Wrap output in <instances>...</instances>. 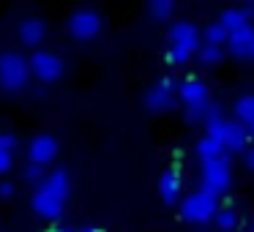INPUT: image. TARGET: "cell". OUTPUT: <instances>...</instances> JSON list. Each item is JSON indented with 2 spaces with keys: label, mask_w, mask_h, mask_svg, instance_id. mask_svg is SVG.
I'll return each instance as SVG.
<instances>
[{
  "label": "cell",
  "mask_w": 254,
  "mask_h": 232,
  "mask_svg": "<svg viewBox=\"0 0 254 232\" xmlns=\"http://www.w3.org/2000/svg\"><path fill=\"white\" fill-rule=\"evenodd\" d=\"M66 194H68V175L63 170L50 172L33 191V210L44 219H58L63 205H66Z\"/></svg>",
  "instance_id": "obj_1"
},
{
  "label": "cell",
  "mask_w": 254,
  "mask_h": 232,
  "mask_svg": "<svg viewBox=\"0 0 254 232\" xmlns=\"http://www.w3.org/2000/svg\"><path fill=\"white\" fill-rule=\"evenodd\" d=\"M205 123H208V131L205 134H210V137L219 139V142L224 145V150H243L246 148L249 128L243 126V123L230 120V117H224V115H216V117H210V120H205Z\"/></svg>",
  "instance_id": "obj_2"
},
{
  "label": "cell",
  "mask_w": 254,
  "mask_h": 232,
  "mask_svg": "<svg viewBox=\"0 0 254 232\" xmlns=\"http://www.w3.org/2000/svg\"><path fill=\"white\" fill-rule=\"evenodd\" d=\"M199 183L208 194H213V197H219V194H224L227 188H230L232 183V164H230V156H219V159H208L202 161V177H199Z\"/></svg>",
  "instance_id": "obj_3"
},
{
  "label": "cell",
  "mask_w": 254,
  "mask_h": 232,
  "mask_svg": "<svg viewBox=\"0 0 254 232\" xmlns=\"http://www.w3.org/2000/svg\"><path fill=\"white\" fill-rule=\"evenodd\" d=\"M219 210V197L208 194L205 188H194L181 199V216L186 221H208Z\"/></svg>",
  "instance_id": "obj_4"
},
{
  "label": "cell",
  "mask_w": 254,
  "mask_h": 232,
  "mask_svg": "<svg viewBox=\"0 0 254 232\" xmlns=\"http://www.w3.org/2000/svg\"><path fill=\"white\" fill-rule=\"evenodd\" d=\"M28 60L17 52H3L0 55V85L6 90H19L28 82Z\"/></svg>",
  "instance_id": "obj_5"
},
{
  "label": "cell",
  "mask_w": 254,
  "mask_h": 232,
  "mask_svg": "<svg viewBox=\"0 0 254 232\" xmlns=\"http://www.w3.org/2000/svg\"><path fill=\"white\" fill-rule=\"evenodd\" d=\"M28 68H33V74L39 79H58L63 74V60L55 55V52H47V50H39L33 52V58L28 60Z\"/></svg>",
  "instance_id": "obj_6"
},
{
  "label": "cell",
  "mask_w": 254,
  "mask_h": 232,
  "mask_svg": "<svg viewBox=\"0 0 254 232\" xmlns=\"http://www.w3.org/2000/svg\"><path fill=\"white\" fill-rule=\"evenodd\" d=\"M99 28H101V17L93 8H79L68 17V30L77 39H90V36L99 33Z\"/></svg>",
  "instance_id": "obj_7"
},
{
  "label": "cell",
  "mask_w": 254,
  "mask_h": 232,
  "mask_svg": "<svg viewBox=\"0 0 254 232\" xmlns=\"http://www.w3.org/2000/svg\"><path fill=\"white\" fill-rule=\"evenodd\" d=\"M55 156H58V139L52 137V134H39V137L30 139V145H28L30 164L44 167V164H50Z\"/></svg>",
  "instance_id": "obj_8"
},
{
  "label": "cell",
  "mask_w": 254,
  "mask_h": 232,
  "mask_svg": "<svg viewBox=\"0 0 254 232\" xmlns=\"http://www.w3.org/2000/svg\"><path fill=\"white\" fill-rule=\"evenodd\" d=\"M197 44H199L197 25L189 22V19H178V22H172V28H170V47H186V50L197 52Z\"/></svg>",
  "instance_id": "obj_9"
},
{
  "label": "cell",
  "mask_w": 254,
  "mask_h": 232,
  "mask_svg": "<svg viewBox=\"0 0 254 232\" xmlns=\"http://www.w3.org/2000/svg\"><path fill=\"white\" fill-rule=\"evenodd\" d=\"M172 88H175V82H172L170 77L159 79V82L145 93V104H148V110H153V112L170 110L172 107Z\"/></svg>",
  "instance_id": "obj_10"
},
{
  "label": "cell",
  "mask_w": 254,
  "mask_h": 232,
  "mask_svg": "<svg viewBox=\"0 0 254 232\" xmlns=\"http://www.w3.org/2000/svg\"><path fill=\"white\" fill-rule=\"evenodd\" d=\"M44 36H47L44 19H39V17L22 19V25H19V41H22V44L36 47V44H41V39H44Z\"/></svg>",
  "instance_id": "obj_11"
},
{
  "label": "cell",
  "mask_w": 254,
  "mask_h": 232,
  "mask_svg": "<svg viewBox=\"0 0 254 232\" xmlns=\"http://www.w3.org/2000/svg\"><path fill=\"white\" fill-rule=\"evenodd\" d=\"M178 93H181V99L186 101V104L205 101L208 99V85H205L202 79H197V77H186L181 82V88H178Z\"/></svg>",
  "instance_id": "obj_12"
},
{
  "label": "cell",
  "mask_w": 254,
  "mask_h": 232,
  "mask_svg": "<svg viewBox=\"0 0 254 232\" xmlns=\"http://www.w3.org/2000/svg\"><path fill=\"white\" fill-rule=\"evenodd\" d=\"M159 191H161V197H164V202H175V199L181 197V172H178V164L161 175Z\"/></svg>",
  "instance_id": "obj_13"
},
{
  "label": "cell",
  "mask_w": 254,
  "mask_h": 232,
  "mask_svg": "<svg viewBox=\"0 0 254 232\" xmlns=\"http://www.w3.org/2000/svg\"><path fill=\"white\" fill-rule=\"evenodd\" d=\"M216 22H221L227 33H232V30H241V28H246V25H252V19L246 17V11H243L241 6H230V8H224V11L219 14Z\"/></svg>",
  "instance_id": "obj_14"
},
{
  "label": "cell",
  "mask_w": 254,
  "mask_h": 232,
  "mask_svg": "<svg viewBox=\"0 0 254 232\" xmlns=\"http://www.w3.org/2000/svg\"><path fill=\"white\" fill-rule=\"evenodd\" d=\"M252 39H254V28L252 25H246V28L241 30H232L230 36H227V41H230V50L235 52V55H249V47H252Z\"/></svg>",
  "instance_id": "obj_15"
},
{
  "label": "cell",
  "mask_w": 254,
  "mask_h": 232,
  "mask_svg": "<svg viewBox=\"0 0 254 232\" xmlns=\"http://www.w3.org/2000/svg\"><path fill=\"white\" fill-rule=\"evenodd\" d=\"M197 153H199V159H202V161H208V159H219V156H227V150H224V145H221L216 137H210V134H202V137L197 139Z\"/></svg>",
  "instance_id": "obj_16"
},
{
  "label": "cell",
  "mask_w": 254,
  "mask_h": 232,
  "mask_svg": "<svg viewBox=\"0 0 254 232\" xmlns=\"http://www.w3.org/2000/svg\"><path fill=\"white\" fill-rule=\"evenodd\" d=\"M216 115H221V112H219L216 104H210V99L186 104V117L189 120H210V117H216Z\"/></svg>",
  "instance_id": "obj_17"
},
{
  "label": "cell",
  "mask_w": 254,
  "mask_h": 232,
  "mask_svg": "<svg viewBox=\"0 0 254 232\" xmlns=\"http://www.w3.org/2000/svg\"><path fill=\"white\" fill-rule=\"evenodd\" d=\"M235 120L243 123V126H249L254 120V93H243L235 101Z\"/></svg>",
  "instance_id": "obj_18"
},
{
  "label": "cell",
  "mask_w": 254,
  "mask_h": 232,
  "mask_svg": "<svg viewBox=\"0 0 254 232\" xmlns=\"http://www.w3.org/2000/svg\"><path fill=\"white\" fill-rule=\"evenodd\" d=\"M238 210L232 208V205H224V208H219L213 213V221L219 224V230H232V227H238Z\"/></svg>",
  "instance_id": "obj_19"
},
{
  "label": "cell",
  "mask_w": 254,
  "mask_h": 232,
  "mask_svg": "<svg viewBox=\"0 0 254 232\" xmlns=\"http://www.w3.org/2000/svg\"><path fill=\"white\" fill-rule=\"evenodd\" d=\"M227 36H230V33L224 30V25H221V22H210L208 28H205V44H219L221 47L227 41Z\"/></svg>",
  "instance_id": "obj_20"
},
{
  "label": "cell",
  "mask_w": 254,
  "mask_h": 232,
  "mask_svg": "<svg viewBox=\"0 0 254 232\" xmlns=\"http://www.w3.org/2000/svg\"><path fill=\"white\" fill-rule=\"evenodd\" d=\"M197 58L199 63H205V66H210V63H219L221 60V47L219 44H202L197 50Z\"/></svg>",
  "instance_id": "obj_21"
},
{
  "label": "cell",
  "mask_w": 254,
  "mask_h": 232,
  "mask_svg": "<svg viewBox=\"0 0 254 232\" xmlns=\"http://www.w3.org/2000/svg\"><path fill=\"white\" fill-rule=\"evenodd\" d=\"M172 0H150L148 3V11L153 14V17H159V19H164V17H170L172 14Z\"/></svg>",
  "instance_id": "obj_22"
},
{
  "label": "cell",
  "mask_w": 254,
  "mask_h": 232,
  "mask_svg": "<svg viewBox=\"0 0 254 232\" xmlns=\"http://www.w3.org/2000/svg\"><path fill=\"white\" fill-rule=\"evenodd\" d=\"M191 55L194 52L186 50V47H170V50H167V60L170 63H186Z\"/></svg>",
  "instance_id": "obj_23"
},
{
  "label": "cell",
  "mask_w": 254,
  "mask_h": 232,
  "mask_svg": "<svg viewBox=\"0 0 254 232\" xmlns=\"http://www.w3.org/2000/svg\"><path fill=\"white\" fill-rule=\"evenodd\" d=\"M25 180H28V183H41V180H44V167L28 164V167H25Z\"/></svg>",
  "instance_id": "obj_24"
},
{
  "label": "cell",
  "mask_w": 254,
  "mask_h": 232,
  "mask_svg": "<svg viewBox=\"0 0 254 232\" xmlns=\"http://www.w3.org/2000/svg\"><path fill=\"white\" fill-rule=\"evenodd\" d=\"M0 150H6V153L17 150V137L11 131H0Z\"/></svg>",
  "instance_id": "obj_25"
},
{
  "label": "cell",
  "mask_w": 254,
  "mask_h": 232,
  "mask_svg": "<svg viewBox=\"0 0 254 232\" xmlns=\"http://www.w3.org/2000/svg\"><path fill=\"white\" fill-rule=\"evenodd\" d=\"M11 164H14V153H6V150H0V175L11 170Z\"/></svg>",
  "instance_id": "obj_26"
},
{
  "label": "cell",
  "mask_w": 254,
  "mask_h": 232,
  "mask_svg": "<svg viewBox=\"0 0 254 232\" xmlns=\"http://www.w3.org/2000/svg\"><path fill=\"white\" fill-rule=\"evenodd\" d=\"M14 194V183L11 180H3L0 183V197H11Z\"/></svg>",
  "instance_id": "obj_27"
},
{
  "label": "cell",
  "mask_w": 254,
  "mask_h": 232,
  "mask_svg": "<svg viewBox=\"0 0 254 232\" xmlns=\"http://www.w3.org/2000/svg\"><path fill=\"white\" fill-rule=\"evenodd\" d=\"M246 164H249V170H254V145L246 148Z\"/></svg>",
  "instance_id": "obj_28"
},
{
  "label": "cell",
  "mask_w": 254,
  "mask_h": 232,
  "mask_svg": "<svg viewBox=\"0 0 254 232\" xmlns=\"http://www.w3.org/2000/svg\"><path fill=\"white\" fill-rule=\"evenodd\" d=\"M246 128H249V137H254V120H252V123H249V126H246Z\"/></svg>",
  "instance_id": "obj_29"
},
{
  "label": "cell",
  "mask_w": 254,
  "mask_h": 232,
  "mask_svg": "<svg viewBox=\"0 0 254 232\" xmlns=\"http://www.w3.org/2000/svg\"><path fill=\"white\" fill-rule=\"evenodd\" d=\"M249 55L254 58V39H252V47H249Z\"/></svg>",
  "instance_id": "obj_30"
},
{
  "label": "cell",
  "mask_w": 254,
  "mask_h": 232,
  "mask_svg": "<svg viewBox=\"0 0 254 232\" xmlns=\"http://www.w3.org/2000/svg\"><path fill=\"white\" fill-rule=\"evenodd\" d=\"M50 232H66V230H61V227H58V230H50Z\"/></svg>",
  "instance_id": "obj_31"
},
{
  "label": "cell",
  "mask_w": 254,
  "mask_h": 232,
  "mask_svg": "<svg viewBox=\"0 0 254 232\" xmlns=\"http://www.w3.org/2000/svg\"><path fill=\"white\" fill-rule=\"evenodd\" d=\"M82 232H101V230H82Z\"/></svg>",
  "instance_id": "obj_32"
}]
</instances>
